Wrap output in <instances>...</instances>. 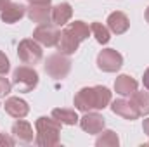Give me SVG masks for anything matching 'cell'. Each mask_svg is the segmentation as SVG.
Instances as JSON below:
<instances>
[{"instance_id":"cell-27","label":"cell","mask_w":149,"mask_h":147,"mask_svg":"<svg viewBox=\"0 0 149 147\" xmlns=\"http://www.w3.org/2000/svg\"><path fill=\"white\" fill-rule=\"evenodd\" d=\"M142 130H144V133L149 137V118L148 119H144V123H142Z\"/></svg>"},{"instance_id":"cell-19","label":"cell","mask_w":149,"mask_h":147,"mask_svg":"<svg viewBox=\"0 0 149 147\" xmlns=\"http://www.w3.org/2000/svg\"><path fill=\"white\" fill-rule=\"evenodd\" d=\"M132 99V104L135 106V109L139 111V114L141 116H146L149 114V94L148 92H134L132 95H130Z\"/></svg>"},{"instance_id":"cell-4","label":"cell","mask_w":149,"mask_h":147,"mask_svg":"<svg viewBox=\"0 0 149 147\" xmlns=\"http://www.w3.org/2000/svg\"><path fill=\"white\" fill-rule=\"evenodd\" d=\"M71 69V61L64 55V54H54L49 55L45 61V73L56 80L66 78Z\"/></svg>"},{"instance_id":"cell-29","label":"cell","mask_w":149,"mask_h":147,"mask_svg":"<svg viewBox=\"0 0 149 147\" xmlns=\"http://www.w3.org/2000/svg\"><path fill=\"white\" fill-rule=\"evenodd\" d=\"M30 3H50V0H28Z\"/></svg>"},{"instance_id":"cell-10","label":"cell","mask_w":149,"mask_h":147,"mask_svg":"<svg viewBox=\"0 0 149 147\" xmlns=\"http://www.w3.org/2000/svg\"><path fill=\"white\" fill-rule=\"evenodd\" d=\"M12 137L19 144H30V142H33V128H31V125L28 121H23V118L17 119L12 125Z\"/></svg>"},{"instance_id":"cell-7","label":"cell","mask_w":149,"mask_h":147,"mask_svg":"<svg viewBox=\"0 0 149 147\" xmlns=\"http://www.w3.org/2000/svg\"><path fill=\"white\" fill-rule=\"evenodd\" d=\"M121 64H123V57L114 49H104L97 55V66H99V69H102L106 73L118 71L121 68Z\"/></svg>"},{"instance_id":"cell-21","label":"cell","mask_w":149,"mask_h":147,"mask_svg":"<svg viewBox=\"0 0 149 147\" xmlns=\"http://www.w3.org/2000/svg\"><path fill=\"white\" fill-rule=\"evenodd\" d=\"M120 144V139L118 135L113 132V130H106L99 135V139L95 140V146L97 147H118Z\"/></svg>"},{"instance_id":"cell-9","label":"cell","mask_w":149,"mask_h":147,"mask_svg":"<svg viewBox=\"0 0 149 147\" xmlns=\"http://www.w3.org/2000/svg\"><path fill=\"white\" fill-rule=\"evenodd\" d=\"M26 14L33 23L43 24L50 21L52 9H50V3H30V7L26 9Z\"/></svg>"},{"instance_id":"cell-22","label":"cell","mask_w":149,"mask_h":147,"mask_svg":"<svg viewBox=\"0 0 149 147\" xmlns=\"http://www.w3.org/2000/svg\"><path fill=\"white\" fill-rule=\"evenodd\" d=\"M90 33L95 37L99 43H108L109 42V28H106L102 23H92L90 24Z\"/></svg>"},{"instance_id":"cell-16","label":"cell","mask_w":149,"mask_h":147,"mask_svg":"<svg viewBox=\"0 0 149 147\" xmlns=\"http://www.w3.org/2000/svg\"><path fill=\"white\" fill-rule=\"evenodd\" d=\"M78 45H80V42L64 28V30L61 31V38H59V43H57L59 52L64 54V55H71V54H74V52L78 50Z\"/></svg>"},{"instance_id":"cell-11","label":"cell","mask_w":149,"mask_h":147,"mask_svg":"<svg viewBox=\"0 0 149 147\" xmlns=\"http://www.w3.org/2000/svg\"><path fill=\"white\" fill-rule=\"evenodd\" d=\"M111 109L114 114H118V116H121L125 119H130V121H134V119H137L141 116L139 111L135 109V106L132 104V101H125V99L114 101L111 104Z\"/></svg>"},{"instance_id":"cell-20","label":"cell","mask_w":149,"mask_h":147,"mask_svg":"<svg viewBox=\"0 0 149 147\" xmlns=\"http://www.w3.org/2000/svg\"><path fill=\"white\" fill-rule=\"evenodd\" d=\"M66 30L73 35L80 43L83 42V40H87L88 35H90V28L83 23V21H74V23H70L68 26H66Z\"/></svg>"},{"instance_id":"cell-5","label":"cell","mask_w":149,"mask_h":147,"mask_svg":"<svg viewBox=\"0 0 149 147\" xmlns=\"http://www.w3.org/2000/svg\"><path fill=\"white\" fill-rule=\"evenodd\" d=\"M17 55L19 59L24 62V64H30V66H35L42 61V47L38 45V42L35 38H26L19 43L17 47Z\"/></svg>"},{"instance_id":"cell-25","label":"cell","mask_w":149,"mask_h":147,"mask_svg":"<svg viewBox=\"0 0 149 147\" xmlns=\"http://www.w3.org/2000/svg\"><path fill=\"white\" fill-rule=\"evenodd\" d=\"M16 144V140L10 137V135H5V133H0V146H9L12 147Z\"/></svg>"},{"instance_id":"cell-6","label":"cell","mask_w":149,"mask_h":147,"mask_svg":"<svg viewBox=\"0 0 149 147\" xmlns=\"http://www.w3.org/2000/svg\"><path fill=\"white\" fill-rule=\"evenodd\" d=\"M33 38L37 40L38 43L45 45V47H57L59 38H61V31L57 30V26L52 23H43L38 24L33 31Z\"/></svg>"},{"instance_id":"cell-13","label":"cell","mask_w":149,"mask_h":147,"mask_svg":"<svg viewBox=\"0 0 149 147\" xmlns=\"http://www.w3.org/2000/svg\"><path fill=\"white\" fill-rule=\"evenodd\" d=\"M128 26H130V21H128V17L123 12L116 10V12L109 14V17H108V28L114 35H123L128 30Z\"/></svg>"},{"instance_id":"cell-8","label":"cell","mask_w":149,"mask_h":147,"mask_svg":"<svg viewBox=\"0 0 149 147\" xmlns=\"http://www.w3.org/2000/svg\"><path fill=\"white\" fill-rule=\"evenodd\" d=\"M104 125H106V119L99 112H94V111H88V112H85L83 118H80L81 130L87 133H92V135L101 133L104 130Z\"/></svg>"},{"instance_id":"cell-2","label":"cell","mask_w":149,"mask_h":147,"mask_svg":"<svg viewBox=\"0 0 149 147\" xmlns=\"http://www.w3.org/2000/svg\"><path fill=\"white\" fill-rule=\"evenodd\" d=\"M37 128V139L35 144L40 147H52L57 146L61 140V123L54 118L42 116L35 123Z\"/></svg>"},{"instance_id":"cell-3","label":"cell","mask_w":149,"mask_h":147,"mask_svg":"<svg viewBox=\"0 0 149 147\" xmlns=\"http://www.w3.org/2000/svg\"><path fill=\"white\" fill-rule=\"evenodd\" d=\"M12 85L17 88V92H31L38 85V73L35 68L19 66L12 73Z\"/></svg>"},{"instance_id":"cell-28","label":"cell","mask_w":149,"mask_h":147,"mask_svg":"<svg viewBox=\"0 0 149 147\" xmlns=\"http://www.w3.org/2000/svg\"><path fill=\"white\" fill-rule=\"evenodd\" d=\"M9 3H10V0H0V12H2V10H3Z\"/></svg>"},{"instance_id":"cell-17","label":"cell","mask_w":149,"mask_h":147,"mask_svg":"<svg viewBox=\"0 0 149 147\" xmlns=\"http://www.w3.org/2000/svg\"><path fill=\"white\" fill-rule=\"evenodd\" d=\"M114 90L120 95H132L137 90V81L128 74H120L114 81Z\"/></svg>"},{"instance_id":"cell-15","label":"cell","mask_w":149,"mask_h":147,"mask_svg":"<svg viewBox=\"0 0 149 147\" xmlns=\"http://www.w3.org/2000/svg\"><path fill=\"white\" fill-rule=\"evenodd\" d=\"M73 16V9L70 3L63 2L56 7H52V16H50V21L56 24V26H64Z\"/></svg>"},{"instance_id":"cell-1","label":"cell","mask_w":149,"mask_h":147,"mask_svg":"<svg viewBox=\"0 0 149 147\" xmlns=\"http://www.w3.org/2000/svg\"><path fill=\"white\" fill-rule=\"evenodd\" d=\"M74 107L83 112L88 111H99L108 107V104L111 102V92L106 87H85L81 88L76 95H74Z\"/></svg>"},{"instance_id":"cell-26","label":"cell","mask_w":149,"mask_h":147,"mask_svg":"<svg viewBox=\"0 0 149 147\" xmlns=\"http://www.w3.org/2000/svg\"><path fill=\"white\" fill-rule=\"evenodd\" d=\"M142 81H144V87L149 90V68L146 69V73H144V80H142Z\"/></svg>"},{"instance_id":"cell-18","label":"cell","mask_w":149,"mask_h":147,"mask_svg":"<svg viewBox=\"0 0 149 147\" xmlns=\"http://www.w3.org/2000/svg\"><path fill=\"white\" fill-rule=\"evenodd\" d=\"M52 118L57 119L61 125H76L80 121L74 109H63V107H57L52 111Z\"/></svg>"},{"instance_id":"cell-24","label":"cell","mask_w":149,"mask_h":147,"mask_svg":"<svg viewBox=\"0 0 149 147\" xmlns=\"http://www.w3.org/2000/svg\"><path fill=\"white\" fill-rule=\"evenodd\" d=\"M9 59H7V55L0 50V74H5L7 71H9Z\"/></svg>"},{"instance_id":"cell-30","label":"cell","mask_w":149,"mask_h":147,"mask_svg":"<svg viewBox=\"0 0 149 147\" xmlns=\"http://www.w3.org/2000/svg\"><path fill=\"white\" fill-rule=\"evenodd\" d=\"M144 16H146V21H148V23H149V7H148V9H146V14H144Z\"/></svg>"},{"instance_id":"cell-14","label":"cell","mask_w":149,"mask_h":147,"mask_svg":"<svg viewBox=\"0 0 149 147\" xmlns=\"http://www.w3.org/2000/svg\"><path fill=\"white\" fill-rule=\"evenodd\" d=\"M24 14H26V7H24V5L10 2V3H9V5L0 12V17H2V21H3V23L12 24V23H17Z\"/></svg>"},{"instance_id":"cell-23","label":"cell","mask_w":149,"mask_h":147,"mask_svg":"<svg viewBox=\"0 0 149 147\" xmlns=\"http://www.w3.org/2000/svg\"><path fill=\"white\" fill-rule=\"evenodd\" d=\"M10 88H12V83H10L7 78L0 76V97L9 95V94H10Z\"/></svg>"},{"instance_id":"cell-12","label":"cell","mask_w":149,"mask_h":147,"mask_svg":"<svg viewBox=\"0 0 149 147\" xmlns=\"http://www.w3.org/2000/svg\"><path fill=\"white\" fill-rule=\"evenodd\" d=\"M3 107H5V112H7L9 116H12V118H16V119L24 118V116L28 114V111H30L26 101H23V99H19V97H9V99L5 101Z\"/></svg>"}]
</instances>
